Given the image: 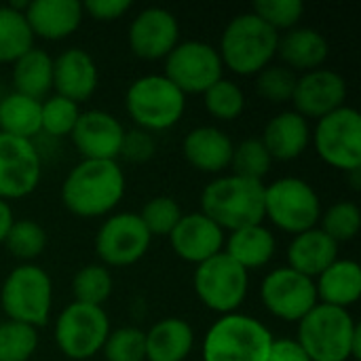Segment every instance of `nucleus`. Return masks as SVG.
Listing matches in <instances>:
<instances>
[{
	"mask_svg": "<svg viewBox=\"0 0 361 361\" xmlns=\"http://www.w3.org/2000/svg\"><path fill=\"white\" fill-rule=\"evenodd\" d=\"M125 197V171L118 161H89L74 165L61 184L63 207L78 218L108 216Z\"/></svg>",
	"mask_w": 361,
	"mask_h": 361,
	"instance_id": "nucleus-1",
	"label": "nucleus"
},
{
	"mask_svg": "<svg viewBox=\"0 0 361 361\" xmlns=\"http://www.w3.org/2000/svg\"><path fill=\"white\" fill-rule=\"evenodd\" d=\"M296 341L311 361L361 360V328L347 309L317 302L298 322Z\"/></svg>",
	"mask_w": 361,
	"mask_h": 361,
	"instance_id": "nucleus-2",
	"label": "nucleus"
},
{
	"mask_svg": "<svg viewBox=\"0 0 361 361\" xmlns=\"http://www.w3.org/2000/svg\"><path fill=\"white\" fill-rule=\"evenodd\" d=\"M201 214L214 220L224 233L264 220V184L235 173L218 176L201 192Z\"/></svg>",
	"mask_w": 361,
	"mask_h": 361,
	"instance_id": "nucleus-3",
	"label": "nucleus"
},
{
	"mask_svg": "<svg viewBox=\"0 0 361 361\" xmlns=\"http://www.w3.org/2000/svg\"><path fill=\"white\" fill-rule=\"evenodd\" d=\"M279 47V32L267 25L258 15L241 13L233 17L220 36V59L224 68L239 76H256L273 63Z\"/></svg>",
	"mask_w": 361,
	"mask_h": 361,
	"instance_id": "nucleus-4",
	"label": "nucleus"
},
{
	"mask_svg": "<svg viewBox=\"0 0 361 361\" xmlns=\"http://www.w3.org/2000/svg\"><path fill=\"white\" fill-rule=\"evenodd\" d=\"M275 336L256 317L245 313L220 315L201 343L203 361H267Z\"/></svg>",
	"mask_w": 361,
	"mask_h": 361,
	"instance_id": "nucleus-5",
	"label": "nucleus"
},
{
	"mask_svg": "<svg viewBox=\"0 0 361 361\" xmlns=\"http://www.w3.org/2000/svg\"><path fill=\"white\" fill-rule=\"evenodd\" d=\"M0 309L8 322L42 328L53 311V281L38 264L15 267L0 288Z\"/></svg>",
	"mask_w": 361,
	"mask_h": 361,
	"instance_id": "nucleus-6",
	"label": "nucleus"
},
{
	"mask_svg": "<svg viewBox=\"0 0 361 361\" xmlns=\"http://www.w3.org/2000/svg\"><path fill=\"white\" fill-rule=\"evenodd\" d=\"M125 108L137 129L165 131L184 116L186 95L165 74H144L129 85Z\"/></svg>",
	"mask_w": 361,
	"mask_h": 361,
	"instance_id": "nucleus-7",
	"label": "nucleus"
},
{
	"mask_svg": "<svg viewBox=\"0 0 361 361\" xmlns=\"http://www.w3.org/2000/svg\"><path fill=\"white\" fill-rule=\"evenodd\" d=\"M322 212L319 195L302 178L288 176L264 186V218L292 237L315 228Z\"/></svg>",
	"mask_w": 361,
	"mask_h": 361,
	"instance_id": "nucleus-8",
	"label": "nucleus"
},
{
	"mask_svg": "<svg viewBox=\"0 0 361 361\" xmlns=\"http://www.w3.org/2000/svg\"><path fill=\"white\" fill-rule=\"evenodd\" d=\"M110 334V317L104 307L70 302L55 322V345L72 361H87L102 353Z\"/></svg>",
	"mask_w": 361,
	"mask_h": 361,
	"instance_id": "nucleus-9",
	"label": "nucleus"
},
{
	"mask_svg": "<svg viewBox=\"0 0 361 361\" xmlns=\"http://www.w3.org/2000/svg\"><path fill=\"white\" fill-rule=\"evenodd\" d=\"M197 298L214 313H237L250 292V273L224 252L197 264L192 275Z\"/></svg>",
	"mask_w": 361,
	"mask_h": 361,
	"instance_id": "nucleus-10",
	"label": "nucleus"
},
{
	"mask_svg": "<svg viewBox=\"0 0 361 361\" xmlns=\"http://www.w3.org/2000/svg\"><path fill=\"white\" fill-rule=\"evenodd\" d=\"M311 142L317 157L341 171L361 169V116L353 106H343L317 121Z\"/></svg>",
	"mask_w": 361,
	"mask_h": 361,
	"instance_id": "nucleus-11",
	"label": "nucleus"
},
{
	"mask_svg": "<svg viewBox=\"0 0 361 361\" xmlns=\"http://www.w3.org/2000/svg\"><path fill=\"white\" fill-rule=\"evenodd\" d=\"M165 76L184 93H205L224 78V63L214 44L205 40H184L165 57Z\"/></svg>",
	"mask_w": 361,
	"mask_h": 361,
	"instance_id": "nucleus-12",
	"label": "nucleus"
},
{
	"mask_svg": "<svg viewBox=\"0 0 361 361\" xmlns=\"http://www.w3.org/2000/svg\"><path fill=\"white\" fill-rule=\"evenodd\" d=\"M150 233L133 212L108 216L95 235V254L106 269L131 267L140 262L150 247Z\"/></svg>",
	"mask_w": 361,
	"mask_h": 361,
	"instance_id": "nucleus-13",
	"label": "nucleus"
},
{
	"mask_svg": "<svg viewBox=\"0 0 361 361\" xmlns=\"http://www.w3.org/2000/svg\"><path fill=\"white\" fill-rule=\"evenodd\" d=\"M260 300L273 317L292 324H298L319 302L315 281L290 267H279L262 279Z\"/></svg>",
	"mask_w": 361,
	"mask_h": 361,
	"instance_id": "nucleus-14",
	"label": "nucleus"
},
{
	"mask_svg": "<svg viewBox=\"0 0 361 361\" xmlns=\"http://www.w3.org/2000/svg\"><path fill=\"white\" fill-rule=\"evenodd\" d=\"M42 178V157L32 140L0 133V199L32 195Z\"/></svg>",
	"mask_w": 361,
	"mask_h": 361,
	"instance_id": "nucleus-15",
	"label": "nucleus"
},
{
	"mask_svg": "<svg viewBox=\"0 0 361 361\" xmlns=\"http://www.w3.org/2000/svg\"><path fill=\"white\" fill-rule=\"evenodd\" d=\"M129 49L146 61L165 59L180 42L178 17L163 6L142 8L129 25Z\"/></svg>",
	"mask_w": 361,
	"mask_h": 361,
	"instance_id": "nucleus-16",
	"label": "nucleus"
},
{
	"mask_svg": "<svg viewBox=\"0 0 361 361\" xmlns=\"http://www.w3.org/2000/svg\"><path fill=\"white\" fill-rule=\"evenodd\" d=\"M347 80L336 70L317 68L311 72H305L296 80V89L292 95L294 110L309 118H324L326 114L338 110L345 106L347 99Z\"/></svg>",
	"mask_w": 361,
	"mask_h": 361,
	"instance_id": "nucleus-17",
	"label": "nucleus"
},
{
	"mask_svg": "<svg viewBox=\"0 0 361 361\" xmlns=\"http://www.w3.org/2000/svg\"><path fill=\"white\" fill-rule=\"evenodd\" d=\"M125 137L123 123L106 110L80 112L70 140L78 154L89 161H116Z\"/></svg>",
	"mask_w": 361,
	"mask_h": 361,
	"instance_id": "nucleus-18",
	"label": "nucleus"
},
{
	"mask_svg": "<svg viewBox=\"0 0 361 361\" xmlns=\"http://www.w3.org/2000/svg\"><path fill=\"white\" fill-rule=\"evenodd\" d=\"M178 258L190 264H201L224 252L226 233L201 212L182 214L176 228L167 235Z\"/></svg>",
	"mask_w": 361,
	"mask_h": 361,
	"instance_id": "nucleus-19",
	"label": "nucleus"
},
{
	"mask_svg": "<svg viewBox=\"0 0 361 361\" xmlns=\"http://www.w3.org/2000/svg\"><path fill=\"white\" fill-rule=\"evenodd\" d=\"M99 82L95 59L80 47H72L53 57V89L74 104L87 102Z\"/></svg>",
	"mask_w": 361,
	"mask_h": 361,
	"instance_id": "nucleus-20",
	"label": "nucleus"
},
{
	"mask_svg": "<svg viewBox=\"0 0 361 361\" xmlns=\"http://www.w3.org/2000/svg\"><path fill=\"white\" fill-rule=\"evenodd\" d=\"M23 15L34 38L42 40H63L85 19L82 2L78 0H32L25 4Z\"/></svg>",
	"mask_w": 361,
	"mask_h": 361,
	"instance_id": "nucleus-21",
	"label": "nucleus"
},
{
	"mask_svg": "<svg viewBox=\"0 0 361 361\" xmlns=\"http://www.w3.org/2000/svg\"><path fill=\"white\" fill-rule=\"evenodd\" d=\"M233 140L214 125H201L186 133L182 142V154L201 173H222L231 167Z\"/></svg>",
	"mask_w": 361,
	"mask_h": 361,
	"instance_id": "nucleus-22",
	"label": "nucleus"
},
{
	"mask_svg": "<svg viewBox=\"0 0 361 361\" xmlns=\"http://www.w3.org/2000/svg\"><path fill=\"white\" fill-rule=\"evenodd\" d=\"M260 140L273 161H294L311 144V125L296 110H283L267 123Z\"/></svg>",
	"mask_w": 361,
	"mask_h": 361,
	"instance_id": "nucleus-23",
	"label": "nucleus"
},
{
	"mask_svg": "<svg viewBox=\"0 0 361 361\" xmlns=\"http://www.w3.org/2000/svg\"><path fill=\"white\" fill-rule=\"evenodd\" d=\"M277 55L281 57V63L286 68H290L292 72L305 74V72L324 68L330 55V42L319 30L296 25L288 30L286 34H279Z\"/></svg>",
	"mask_w": 361,
	"mask_h": 361,
	"instance_id": "nucleus-24",
	"label": "nucleus"
},
{
	"mask_svg": "<svg viewBox=\"0 0 361 361\" xmlns=\"http://www.w3.org/2000/svg\"><path fill=\"white\" fill-rule=\"evenodd\" d=\"M334 260H338V243L319 226L294 235L288 245V267L309 279L319 277Z\"/></svg>",
	"mask_w": 361,
	"mask_h": 361,
	"instance_id": "nucleus-25",
	"label": "nucleus"
},
{
	"mask_svg": "<svg viewBox=\"0 0 361 361\" xmlns=\"http://www.w3.org/2000/svg\"><path fill=\"white\" fill-rule=\"evenodd\" d=\"M313 281L322 305L349 311L361 298V267L355 260L338 258Z\"/></svg>",
	"mask_w": 361,
	"mask_h": 361,
	"instance_id": "nucleus-26",
	"label": "nucleus"
},
{
	"mask_svg": "<svg viewBox=\"0 0 361 361\" xmlns=\"http://www.w3.org/2000/svg\"><path fill=\"white\" fill-rule=\"evenodd\" d=\"M277 252V241L271 228L264 224H252L243 226L239 231L228 233L224 239V254L235 260L239 267H243L247 273L252 269L267 267Z\"/></svg>",
	"mask_w": 361,
	"mask_h": 361,
	"instance_id": "nucleus-27",
	"label": "nucleus"
},
{
	"mask_svg": "<svg viewBox=\"0 0 361 361\" xmlns=\"http://www.w3.org/2000/svg\"><path fill=\"white\" fill-rule=\"evenodd\" d=\"M192 347L195 330L180 317H165L146 332V361H184Z\"/></svg>",
	"mask_w": 361,
	"mask_h": 361,
	"instance_id": "nucleus-28",
	"label": "nucleus"
},
{
	"mask_svg": "<svg viewBox=\"0 0 361 361\" xmlns=\"http://www.w3.org/2000/svg\"><path fill=\"white\" fill-rule=\"evenodd\" d=\"M11 78L15 93L42 102L53 89V57L47 51L32 47L13 63Z\"/></svg>",
	"mask_w": 361,
	"mask_h": 361,
	"instance_id": "nucleus-29",
	"label": "nucleus"
},
{
	"mask_svg": "<svg viewBox=\"0 0 361 361\" xmlns=\"http://www.w3.org/2000/svg\"><path fill=\"white\" fill-rule=\"evenodd\" d=\"M0 133L32 140L40 135V102L21 93H6L0 102Z\"/></svg>",
	"mask_w": 361,
	"mask_h": 361,
	"instance_id": "nucleus-30",
	"label": "nucleus"
},
{
	"mask_svg": "<svg viewBox=\"0 0 361 361\" xmlns=\"http://www.w3.org/2000/svg\"><path fill=\"white\" fill-rule=\"evenodd\" d=\"M34 47V34L23 11L13 4L0 6V63H15Z\"/></svg>",
	"mask_w": 361,
	"mask_h": 361,
	"instance_id": "nucleus-31",
	"label": "nucleus"
},
{
	"mask_svg": "<svg viewBox=\"0 0 361 361\" xmlns=\"http://www.w3.org/2000/svg\"><path fill=\"white\" fill-rule=\"evenodd\" d=\"M112 275L104 264H85L76 271L72 279V296L74 302L104 307V302L112 296Z\"/></svg>",
	"mask_w": 361,
	"mask_h": 361,
	"instance_id": "nucleus-32",
	"label": "nucleus"
},
{
	"mask_svg": "<svg viewBox=\"0 0 361 361\" xmlns=\"http://www.w3.org/2000/svg\"><path fill=\"white\" fill-rule=\"evenodd\" d=\"M338 245L353 241L361 228V209L353 201H336L319 216L317 224Z\"/></svg>",
	"mask_w": 361,
	"mask_h": 361,
	"instance_id": "nucleus-33",
	"label": "nucleus"
},
{
	"mask_svg": "<svg viewBox=\"0 0 361 361\" xmlns=\"http://www.w3.org/2000/svg\"><path fill=\"white\" fill-rule=\"evenodd\" d=\"M4 245L17 260H21V264H32V260H36L47 247V233L34 220H15Z\"/></svg>",
	"mask_w": 361,
	"mask_h": 361,
	"instance_id": "nucleus-34",
	"label": "nucleus"
},
{
	"mask_svg": "<svg viewBox=\"0 0 361 361\" xmlns=\"http://www.w3.org/2000/svg\"><path fill=\"white\" fill-rule=\"evenodd\" d=\"M205 110L218 121H235L245 110V93L243 89L228 78H220L203 93Z\"/></svg>",
	"mask_w": 361,
	"mask_h": 361,
	"instance_id": "nucleus-35",
	"label": "nucleus"
},
{
	"mask_svg": "<svg viewBox=\"0 0 361 361\" xmlns=\"http://www.w3.org/2000/svg\"><path fill=\"white\" fill-rule=\"evenodd\" d=\"M78 116V104L61 95H49L40 102V133H47L51 137H66L72 133Z\"/></svg>",
	"mask_w": 361,
	"mask_h": 361,
	"instance_id": "nucleus-36",
	"label": "nucleus"
},
{
	"mask_svg": "<svg viewBox=\"0 0 361 361\" xmlns=\"http://www.w3.org/2000/svg\"><path fill=\"white\" fill-rule=\"evenodd\" d=\"M271 165L273 159L260 137H247L233 148L231 167L235 176L262 182V178L271 171Z\"/></svg>",
	"mask_w": 361,
	"mask_h": 361,
	"instance_id": "nucleus-37",
	"label": "nucleus"
},
{
	"mask_svg": "<svg viewBox=\"0 0 361 361\" xmlns=\"http://www.w3.org/2000/svg\"><path fill=\"white\" fill-rule=\"evenodd\" d=\"M38 349V330L17 322L0 324V361H30Z\"/></svg>",
	"mask_w": 361,
	"mask_h": 361,
	"instance_id": "nucleus-38",
	"label": "nucleus"
},
{
	"mask_svg": "<svg viewBox=\"0 0 361 361\" xmlns=\"http://www.w3.org/2000/svg\"><path fill=\"white\" fill-rule=\"evenodd\" d=\"M296 72L286 68L283 63H269L256 74V93L271 104L292 102L296 89Z\"/></svg>",
	"mask_w": 361,
	"mask_h": 361,
	"instance_id": "nucleus-39",
	"label": "nucleus"
},
{
	"mask_svg": "<svg viewBox=\"0 0 361 361\" xmlns=\"http://www.w3.org/2000/svg\"><path fill=\"white\" fill-rule=\"evenodd\" d=\"M102 353L106 361H146V332L135 326L110 330Z\"/></svg>",
	"mask_w": 361,
	"mask_h": 361,
	"instance_id": "nucleus-40",
	"label": "nucleus"
},
{
	"mask_svg": "<svg viewBox=\"0 0 361 361\" xmlns=\"http://www.w3.org/2000/svg\"><path fill=\"white\" fill-rule=\"evenodd\" d=\"M137 216L144 222L150 237H167L180 222L182 209L173 197L161 195V197H152L150 201H146Z\"/></svg>",
	"mask_w": 361,
	"mask_h": 361,
	"instance_id": "nucleus-41",
	"label": "nucleus"
},
{
	"mask_svg": "<svg viewBox=\"0 0 361 361\" xmlns=\"http://www.w3.org/2000/svg\"><path fill=\"white\" fill-rule=\"evenodd\" d=\"M252 13L258 15L267 25H271L275 32L292 30L298 25V21L305 15L302 0H258L252 6Z\"/></svg>",
	"mask_w": 361,
	"mask_h": 361,
	"instance_id": "nucleus-42",
	"label": "nucleus"
},
{
	"mask_svg": "<svg viewBox=\"0 0 361 361\" xmlns=\"http://www.w3.org/2000/svg\"><path fill=\"white\" fill-rule=\"evenodd\" d=\"M154 150H157V142L152 133L135 127L125 131L118 157H123L129 163H146L154 157Z\"/></svg>",
	"mask_w": 361,
	"mask_h": 361,
	"instance_id": "nucleus-43",
	"label": "nucleus"
},
{
	"mask_svg": "<svg viewBox=\"0 0 361 361\" xmlns=\"http://www.w3.org/2000/svg\"><path fill=\"white\" fill-rule=\"evenodd\" d=\"M131 0H87L82 2V13L95 21H116L129 13Z\"/></svg>",
	"mask_w": 361,
	"mask_h": 361,
	"instance_id": "nucleus-44",
	"label": "nucleus"
},
{
	"mask_svg": "<svg viewBox=\"0 0 361 361\" xmlns=\"http://www.w3.org/2000/svg\"><path fill=\"white\" fill-rule=\"evenodd\" d=\"M267 361H311L296 338H275Z\"/></svg>",
	"mask_w": 361,
	"mask_h": 361,
	"instance_id": "nucleus-45",
	"label": "nucleus"
},
{
	"mask_svg": "<svg viewBox=\"0 0 361 361\" xmlns=\"http://www.w3.org/2000/svg\"><path fill=\"white\" fill-rule=\"evenodd\" d=\"M15 222V216H13V209L6 201L0 199V243H4L8 231H11V224Z\"/></svg>",
	"mask_w": 361,
	"mask_h": 361,
	"instance_id": "nucleus-46",
	"label": "nucleus"
},
{
	"mask_svg": "<svg viewBox=\"0 0 361 361\" xmlns=\"http://www.w3.org/2000/svg\"><path fill=\"white\" fill-rule=\"evenodd\" d=\"M4 95H6V91H4V87H2V82H0V102H2Z\"/></svg>",
	"mask_w": 361,
	"mask_h": 361,
	"instance_id": "nucleus-47",
	"label": "nucleus"
}]
</instances>
